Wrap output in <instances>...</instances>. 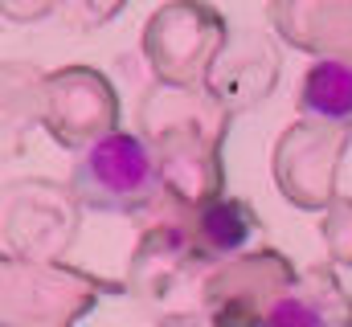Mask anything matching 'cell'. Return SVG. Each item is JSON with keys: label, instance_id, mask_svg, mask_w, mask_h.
Returning a JSON list of instances; mask_svg holds the SVG:
<instances>
[{"label": "cell", "instance_id": "5b68a950", "mask_svg": "<svg viewBox=\"0 0 352 327\" xmlns=\"http://www.w3.org/2000/svg\"><path fill=\"white\" fill-rule=\"evenodd\" d=\"M164 327H180V324H164Z\"/></svg>", "mask_w": 352, "mask_h": 327}, {"label": "cell", "instance_id": "277c9868", "mask_svg": "<svg viewBox=\"0 0 352 327\" xmlns=\"http://www.w3.org/2000/svg\"><path fill=\"white\" fill-rule=\"evenodd\" d=\"M263 327H332V324H328V315H324L320 303H311L307 295L291 291V295H278L266 307Z\"/></svg>", "mask_w": 352, "mask_h": 327}, {"label": "cell", "instance_id": "3957f363", "mask_svg": "<svg viewBox=\"0 0 352 327\" xmlns=\"http://www.w3.org/2000/svg\"><path fill=\"white\" fill-rule=\"evenodd\" d=\"M254 229H258V221H254L250 205L230 201V196L209 201L192 221V238L201 245V253H234L254 238Z\"/></svg>", "mask_w": 352, "mask_h": 327}, {"label": "cell", "instance_id": "6da1fadb", "mask_svg": "<svg viewBox=\"0 0 352 327\" xmlns=\"http://www.w3.org/2000/svg\"><path fill=\"white\" fill-rule=\"evenodd\" d=\"M74 196L98 213H135L164 188L156 152L131 131H107L78 156L70 172Z\"/></svg>", "mask_w": 352, "mask_h": 327}, {"label": "cell", "instance_id": "7a4b0ae2", "mask_svg": "<svg viewBox=\"0 0 352 327\" xmlns=\"http://www.w3.org/2000/svg\"><path fill=\"white\" fill-rule=\"evenodd\" d=\"M299 111L311 119L352 127V62H340V58L316 62L299 86Z\"/></svg>", "mask_w": 352, "mask_h": 327}]
</instances>
